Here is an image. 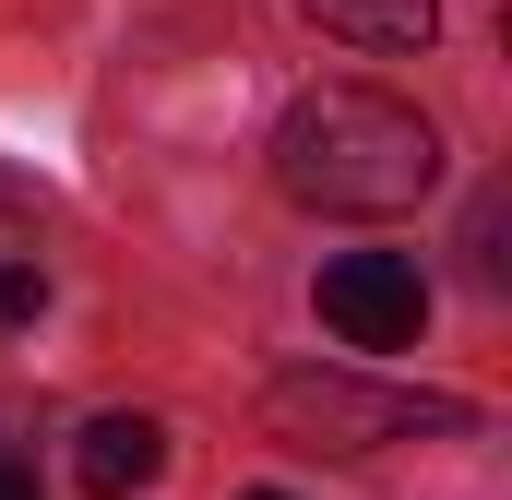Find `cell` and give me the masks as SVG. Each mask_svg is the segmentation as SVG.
<instances>
[{"mask_svg": "<svg viewBox=\"0 0 512 500\" xmlns=\"http://www.w3.org/2000/svg\"><path fill=\"white\" fill-rule=\"evenodd\" d=\"M0 500H36V477H24V465H0Z\"/></svg>", "mask_w": 512, "mask_h": 500, "instance_id": "52a82bcc", "label": "cell"}, {"mask_svg": "<svg viewBox=\"0 0 512 500\" xmlns=\"http://www.w3.org/2000/svg\"><path fill=\"white\" fill-rule=\"evenodd\" d=\"M274 429H298V453H370L393 429H465V405H405L370 381H274Z\"/></svg>", "mask_w": 512, "mask_h": 500, "instance_id": "3957f363", "label": "cell"}, {"mask_svg": "<svg viewBox=\"0 0 512 500\" xmlns=\"http://www.w3.org/2000/svg\"><path fill=\"white\" fill-rule=\"evenodd\" d=\"M274 179H286L310 215H405V203L441 179V131L417 120L405 96L310 84V96L274 120Z\"/></svg>", "mask_w": 512, "mask_h": 500, "instance_id": "6da1fadb", "label": "cell"}, {"mask_svg": "<svg viewBox=\"0 0 512 500\" xmlns=\"http://www.w3.org/2000/svg\"><path fill=\"white\" fill-rule=\"evenodd\" d=\"M251 500H286V489H251Z\"/></svg>", "mask_w": 512, "mask_h": 500, "instance_id": "ba28073f", "label": "cell"}, {"mask_svg": "<svg viewBox=\"0 0 512 500\" xmlns=\"http://www.w3.org/2000/svg\"><path fill=\"white\" fill-rule=\"evenodd\" d=\"M72 477H84V500H131V489H155L167 477V417H96L84 441H72Z\"/></svg>", "mask_w": 512, "mask_h": 500, "instance_id": "277c9868", "label": "cell"}, {"mask_svg": "<svg viewBox=\"0 0 512 500\" xmlns=\"http://www.w3.org/2000/svg\"><path fill=\"white\" fill-rule=\"evenodd\" d=\"M322 322H334L346 346L393 358V346L429 334V274H417L405 250H334V262H322Z\"/></svg>", "mask_w": 512, "mask_h": 500, "instance_id": "7a4b0ae2", "label": "cell"}, {"mask_svg": "<svg viewBox=\"0 0 512 500\" xmlns=\"http://www.w3.org/2000/svg\"><path fill=\"white\" fill-rule=\"evenodd\" d=\"M0 322H36V274L24 262H0Z\"/></svg>", "mask_w": 512, "mask_h": 500, "instance_id": "8992f818", "label": "cell"}, {"mask_svg": "<svg viewBox=\"0 0 512 500\" xmlns=\"http://www.w3.org/2000/svg\"><path fill=\"white\" fill-rule=\"evenodd\" d=\"M298 12L346 48H429V24H441V0H298Z\"/></svg>", "mask_w": 512, "mask_h": 500, "instance_id": "5b68a950", "label": "cell"}]
</instances>
